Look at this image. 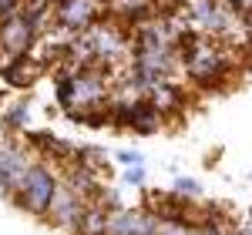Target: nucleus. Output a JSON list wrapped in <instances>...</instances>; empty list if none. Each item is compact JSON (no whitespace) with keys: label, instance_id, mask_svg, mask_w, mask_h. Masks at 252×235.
Here are the masks:
<instances>
[{"label":"nucleus","instance_id":"obj_7","mask_svg":"<svg viewBox=\"0 0 252 235\" xmlns=\"http://www.w3.org/2000/svg\"><path fill=\"white\" fill-rule=\"evenodd\" d=\"M91 205V202H88ZM88 205H84V195H78L71 185H64L61 181L58 185V195H54V202H51V212L47 215L54 218V225H61V229H78V222L84 218V212H88Z\"/></svg>","mask_w":252,"mask_h":235},{"label":"nucleus","instance_id":"obj_10","mask_svg":"<svg viewBox=\"0 0 252 235\" xmlns=\"http://www.w3.org/2000/svg\"><path fill=\"white\" fill-rule=\"evenodd\" d=\"M155 235H202V229L189 225V222H158Z\"/></svg>","mask_w":252,"mask_h":235},{"label":"nucleus","instance_id":"obj_1","mask_svg":"<svg viewBox=\"0 0 252 235\" xmlns=\"http://www.w3.org/2000/svg\"><path fill=\"white\" fill-rule=\"evenodd\" d=\"M178 51H182V67H185V78L192 81L195 88L209 91V88H222L225 81L232 78L239 54L232 47L219 44L215 37L205 34H189V37L178 40Z\"/></svg>","mask_w":252,"mask_h":235},{"label":"nucleus","instance_id":"obj_9","mask_svg":"<svg viewBox=\"0 0 252 235\" xmlns=\"http://www.w3.org/2000/svg\"><path fill=\"white\" fill-rule=\"evenodd\" d=\"M27 124H31V101L20 98L17 104L3 115V128H7V131H24Z\"/></svg>","mask_w":252,"mask_h":235},{"label":"nucleus","instance_id":"obj_11","mask_svg":"<svg viewBox=\"0 0 252 235\" xmlns=\"http://www.w3.org/2000/svg\"><path fill=\"white\" fill-rule=\"evenodd\" d=\"M175 195H182V198H198V195H202V185H198L195 178H175Z\"/></svg>","mask_w":252,"mask_h":235},{"label":"nucleus","instance_id":"obj_5","mask_svg":"<svg viewBox=\"0 0 252 235\" xmlns=\"http://www.w3.org/2000/svg\"><path fill=\"white\" fill-rule=\"evenodd\" d=\"M101 17H108V0H58L54 3V20L71 34L88 30Z\"/></svg>","mask_w":252,"mask_h":235},{"label":"nucleus","instance_id":"obj_2","mask_svg":"<svg viewBox=\"0 0 252 235\" xmlns=\"http://www.w3.org/2000/svg\"><path fill=\"white\" fill-rule=\"evenodd\" d=\"M111 88H115V74L104 67H81L71 78H58V104L71 118L91 115L108 108L111 101Z\"/></svg>","mask_w":252,"mask_h":235},{"label":"nucleus","instance_id":"obj_6","mask_svg":"<svg viewBox=\"0 0 252 235\" xmlns=\"http://www.w3.org/2000/svg\"><path fill=\"white\" fill-rule=\"evenodd\" d=\"M158 218L141 208H111L108 212V235H155Z\"/></svg>","mask_w":252,"mask_h":235},{"label":"nucleus","instance_id":"obj_12","mask_svg":"<svg viewBox=\"0 0 252 235\" xmlns=\"http://www.w3.org/2000/svg\"><path fill=\"white\" fill-rule=\"evenodd\" d=\"M125 185H145V165H128L125 168Z\"/></svg>","mask_w":252,"mask_h":235},{"label":"nucleus","instance_id":"obj_4","mask_svg":"<svg viewBox=\"0 0 252 235\" xmlns=\"http://www.w3.org/2000/svg\"><path fill=\"white\" fill-rule=\"evenodd\" d=\"M37 27L34 20L24 14L20 7L17 14H10L7 20H0V58H27L37 44Z\"/></svg>","mask_w":252,"mask_h":235},{"label":"nucleus","instance_id":"obj_8","mask_svg":"<svg viewBox=\"0 0 252 235\" xmlns=\"http://www.w3.org/2000/svg\"><path fill=\"white\" fill-rule=\"evenodd\" d=\"M31 165H34V158L27 155L24 148H3L0 151V188L7 192V195H17L20 181H24V175L31 172Z\"/></svg>","mask_w":252,"mask_h":235},{"label":"nucleus","instance_id":"obj_3","mask_svg":"<svg viewBox=\"0 0 252 235\" xmlns=\"http://www.w3.org/2000/svg\"><path fill=\"white\" fill-rule=\"evenodd\" d=\"M58 178H54V172L44 165V161H34L31 165V172L24 175V181H20L17 188V202L31 212V215H47L51 212V202H54V195H58Z\"/></svg>","mask_w":252,"mask_h":235},{"label":"nucleus","instance_id":"obj_13","mask_svg":"<svg viewBox=\"0 0 252 235\" xmlns=\"http://www.w3.org/2000/svg\"><path fill=\"white\" fill-rule=\"evenodd\" d=\"M118 161H121L125 168H128V165H145V155H141V151H128V148H125V151H118Z\"/></svg>","mask_w":252,"mask_h":235}]
</instances>
